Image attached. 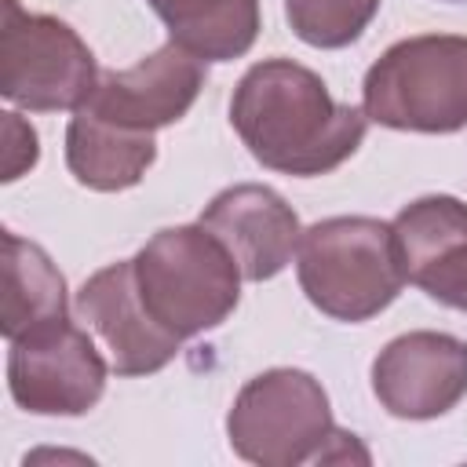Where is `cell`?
Wrapping results in <instances>:
<instances>
[{
  "label": "cell",
  "mask_w": 467,
  "mask_h": 467,
  "mask_svg": "<svg viewBox=\"0 0 467 467\" xmlns=\"http://www.w3.org/2000/svg\"><path fill=\"white\" fill-rule=\"evenodd\" d=\"M230 124L263 168L310 179L358 153L368 117L336 102L310 66L277 55L244 69L230 99Z\"/></svg>",
  "instance_id": "cell-1"
},
{
  "label": "cell",
  "mask_w": 467,
  "mask_h": 467,
  "mask_svg": "<svg viewBox=\"0 0 467 467\" xmlns=\"http://www.w3.org/2000/svg\"><path fill=\"white\" fill-rule=\"evenodd\" d=\"M150 317L179 339L219 328L241 303V266L201 223L157 230L131 259Z\"/></svg>",
  "instance_id": "cell-2"
},
{
  "label": "cell",
  "mask_w": 467,
  "mask_h": 467,
  "mask_svg": "<svg viewBox=\"0 0 467 467\" xmlns=\"http://www.w3.org/2000/svg\"><path fill=\"white\" fill-rule=\"evenodd\" d=\"M303 296L332 321L361 325L383 314L405 285L394 226L372 215H332L303 230L296 248Z\"/></svg>",
  "instance_id": "cell-3"
},
{
  "label": "cell",
  "mask_w": 467,
  "mask_h": 467,
  "mask_svg": "<svg viewBox=\"0 0 467 467\" xmlns=\"http://www.w3.org/2000/svg\"><path fill=\"white\" fill-rule=\"evenodd\" d=\"M372 124L420 135L467 128V36L420 33L390 44L361 80Z\"/></svg>",
  "instance_id": "cell-4"
},
{
  "label": "cell",
  "mask_w": 467,
  "mask_h": 467,
  "mask_svg": "<svg viewBox=\"0 0 467 467\" xmlns=\"http://www.w3.org/2000/svg\"><path fill=\"white\" fill-rule=\"evenodd\" d=\"M332 434L328 394L321 379L303 368H266L252 376L226 412L230 449L259 467L325 463Z\"/></svg>",
  "instance_id": "cell-5"
},
{
  "label": "cell",
  "mask_w": 467,
  "mask_h": 467,
  "mask_svg": "<svg viewBox=\"0 0 467 467\" xmlns=\"http://www.w3.org/2000/svg\"><path fill=\"white\" fill-rule=\"evenodd\" d=\"M95 84V55L69 22L0 0V95L7 102L29 113L80 109Z\"/></svg>",
  "instance_id": "cell-6"
},
{
  "label": "cell",
  "mask_w": 467,
  "mask_h": 467,
  "mask_svg": "<svg viewBox=\"0 0 467 467\" xmlns=\"http://www.w3.org/2000/svg\"><path fill=\"white\" fill-rule=\"evenodd\" d=\"M7 390L33 416H84L106 394L109 365L69 317L7 343Z\"/></svg>",
  "instance_id": "cell-7"
},
{
  "label": "cell",
  "mask_w": 467,
  "mask_h": 467,
  "mask_svg": "<svg viewBox=\"0 0 467 467\" xmlns=\"http://www.w3.org/2000/svg\"><path fill=\"white\" fill-rule=\"evenodd\" d=\"M372 394L394 420H438L467 398V339L416 328L372 361Z\"/></svg>",
  "instance_id": "cell-8"
},
{
  "label": "cell",
  "mask_w": 467,
  "mask_h": 467,
  "mask_svg": "<svg viewBox=\"0 0 467 467\" xmlns=\"http://www.w3.org/2000/svg\"><path fill=\"white\" fill-rule=\"evenodd\" d=\"M204 88V62L190 55L182 44L168 40L153 55L139 58L128 69L99 73V84L84 109L131 128V131H161L190 113Z\"/></svg>",
  "instance_id": "cell-9"
},
{
  "label": "cell",
  "mask_w": 467,
  "mask_h": 467,
  "mask_svg": "<svg viewBox=\"0 0 467 467\" xmlns=\"http://www.w3.org/2000/svg\"><path fill=\"white\" fill-rule=\"evenodd\" d=\"M77 317L99 332L117 376H153L175 361L182 339L161 328L142 306L131 259L95 270L77 292Z\"/></svg>",
  "instance_id": "cell-10"
},
{
  "label": "cell",
  "mask_w": 467,
  "mask_h": 467,
  "mask_svg": "<svg viewBox=\"0 0 467 467\" xmlns=\"http://www.w3.org/2000/svg\"><path fill=\"white\" fill-rule=\"evenodd\" d=\"M394 244L409 285L467 314V204L427 193L394 215Z\"/></svg>",
  "instance_id": "cell-11"
},
{
  "label": "cell",
  "mask_w": 467,
  "mask_h": 467,
  "mask_svg": "<svg viewBox=\"0 0 467 467\" xmlns=\"http://www.w3.org/2000/svg\"><path fill=\"white\" fill-rule=\"evenodd\" d=\"M197 223L230 248L244 281L277 277L292 263L303 237L296 208L263 182H237L219 190Z\"/></svg>",
  "instance_id": "cell-12"
},
{
  "label": "cell",
  "mask_w": 467,
  "mask_h": 467,
  "mask_svg": "<svg viewBox=\"0 0 467 467\" xmlns=\"http://www.w3.org/2000/svg\"><path fill=\"white\" fill-rule=\"evenodd\" d=\"M153 161H157L153 131L120 128L84 106L73 109V120L66 128V168L80 186L95 193L131 190L142 182Z\"/></svg>",
  "instance_id": "cell-13"
},
{
  "label": "cell",
  "mask_w": 467,
  "mask_h": 467,
  "mask_svg": "<svg viewBox=\"0 0 467 467\" xmlns=\"http://www.w3.org/2000/svg\"><path fill=\"white\" fill-rule=\"evenodd\" d=\"M4 306H0V332L4 339H18L40 325L69 317V292L62 270L51 255L36 244L4 230Z\"/></svg>",
  "instance_id": "cell-14"
},
{
  "label": "cell",
  "mask_w": 467,
  "mask_h": 467,
  "mask_svg": "<svg viewBox=\"0 0 467 467\" xmlns=\"http://www.w3.org/2000/svg\"><path fill=\"white\" fill-rule=\"evenodd\" d=\"M168 36L201 62H234L252 51L263 15L259 0H146Z\"/></svg>",
  "instance_id": "cell-15"
},
{
  "label": "cell",
  "mask_w": 467,
  "mask_h": 467,
  "mask_svg": "<svg viewBox=\"0 0 467 467\" xmlns=\"http://www.w3.org/2000/svg\"><path fill=\"white\" fill-rule=\"evenodd\" d=\"M379 0H285L292 33L321 51L354 44L376 18Z\"/></svg>",
  "instance_id": "cell-16"
},
{
  "label": "cell",
  "mask_w": 467,
  "mask_h": 467,
  "mask_svg": "<svg viewBox=\"0 0 467 467\" xmlns=\"http://www.w3.org/2000/svg\"><path fill=\"white\" fill-rule=\"evenodd\" d=\"M40 161V139L36 128L29 120H22L15 109L4 113V182H15L18 175H26L29 168H36Z\"/></svg>",
  "instance_id": "cell-17"
}]
</instances>
